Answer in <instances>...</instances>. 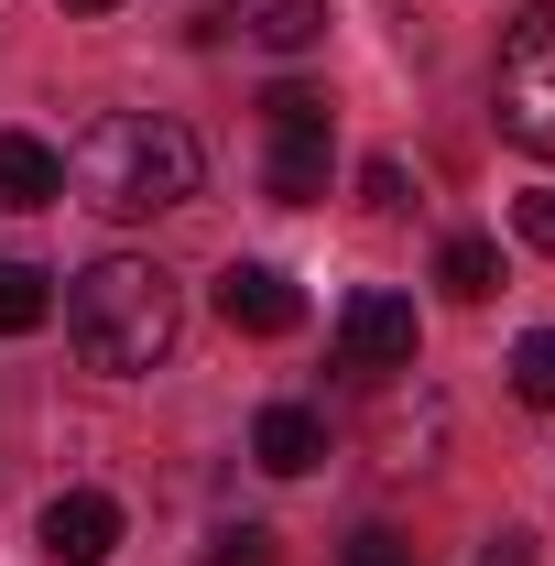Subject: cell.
I'll use <instances>...</instances> for the list:
<instances>
[{"label": "cell", "instance_id": "7c38bea8", "mask_svg": "<svg viewBox=\"0 0 555 566\" xmlns=\"http://www.w3.org/2000/svg\"><path fill=\"white\" fill-rule=\"evenodd\" d=\"M55 316V294H44V273L33 262H0V338H33Z\"/></svg>", "mask_w": 555, "mask_h": 566}, {"label": "cell", "instance_id": "9c48e42d", "mask_svg": "<svg viewBox=\"0 0 555 566\" xmlns=\"http://www.w3.org/2000/svg\"><path fill=\"white\" fill-rule=\"evenodd\" d=\"M436 447H447V403H436V392H415V403L392 392V403H381V469H392V480H404V469H436Z\"/></svg>", "mask_w": 555, "mask_h": 566}, {"label": "cell", "instance_id": "5b68a950", "mask_svg": "<svg viewBox=\"0 0 555 566\" xmlns=\"http://www.w3.org/2000/svg\"><path fill=\"white\" fill-rule=\"evenodd\" d=\"M338 370H359V381H381V370H415V305L404 294H348L338 305Z\"/></svg>", "mask_w": 555, "mask_h": 566}, {"label": "cell", "instance_id": "8fae6325", "mask_svg": "<svg viewBox=\"0 0 555 566\" xmlns=\"http://www.w3.org/2000/svg\"><path fill=\"white\" fill-rule=\"evenodd\" d=\"M436 283H447L458 305H490V294H501V251H490V240H447V251H436Z\"/></svg>", "mask_w": 555, "mask_h": 566}, {"label": "cell", "instance_id": "5bb4252c", "mask_svg": "<svg viewBox=\"0 0 555 566\" xmlns=\"http://www.w3.org/2000/svg\"><path fill=\"white\" fill-rule=\"evenodd\" d=\"M316 33H327V0H273V11H262V44H273V55H305Z\"/></svg>", "mask_w": 555, "mask_h": 566}, {"label": "cell", "instance_id": "9a60e30c", "mask_svg": "<svg viewBox=\"0 0 555 566\" xmlns=\"http://www.w3.org/2000/svg\"><path fill=\"white\" fill-rule=\"evenodd\" d=\"M208 566H283V534H273V523H218Z\"/></svg>", "mask_w": 555, "mask_h": 566}, {"label": "cell", "instance_id": "d6986e66", "mask_svg": "<svg viewBox=\"0 0 555 566\" xmlns=\"http://www.w3.org/2000/svg\"><path fill=\"white\" fill-rule=\"evenodd\" d=\"M480 566H534V534H523V523H501V534H480Z\"/></svg>", "mask_w": 555, "mask_h": 566}, {"label": "cell", "instance_id": "8992f818", "mask_svg": "<svg viewBox=\"0 0 555 566\" xmlns=\"http://www.w3.org/2000/svg\"><path fill=\"white\" fill-rule=\"evenodd\" d=\"M208 305L229 316V327H240V338H283V327L305 316V294H294L273 262H229V273L208 283Z\"/></svg>", "mask_w": 555, "mask_h": 566}, {"label": "cell", "instance_id": "ba28073f", "mask_svg": "<svg viewBox=\"0 0 555 566\" xmlns=\"http://www.w3.org/2000/svg\"><path fill=\"white\" fill-rule=\"evenodd\" d=\"M251 458H262L273 480H305V469L327 458V415H316V403H262V415H251Z\"/></svg>", "mask_w": 555, "mask_h": 566}, {"label": "cell", "instance_id": "30bf717a", "mask_svg": "<svg viewBox=\"0 0 555 566\" xmlns=\"http://www.w3.org/2000/svg\"><path fill=\"white\" fill-rule=\"evenodd\" d=\"M66 197V153L33 132H0V208H55Z\"/></svg>", "mask_w": 555, "mask_h": 566}, {"label": "cell", "instance_id": "e0dca14e", "mask_svg": "<svg viewBox=\"0 0 555 566\" xmlns=\"http://www.w3.org/2000/svg\"><path fill=\"white\" fill-rule=\"evenodd\" d=\"M348 566H415V545L381 534V523H359V534H348Z\"/></svg>", "mask_w": 555, "mask_h": 566}, {"label": "cell", "instance_id": "3957f363", "mask_svg": "<svg viewBox=\"0 0 555 566\" xmlns=\"http://www.w3.org/2000/svg\"><path fill=\"white\" fill-rule=\"evenodd\" d=\"M490 109L523 153L555 164V0H523L501 22V66H490Z\"/></svg>", "mask_w": 555, "mask_h": 566}, {"label": "cell", "instance_id": "6da1fadb", "mask_svg": "<svg viewBox=\"0 0 555 566\" xmlns=\"http://www.w3.org/2000/svg\"><path fill=\"white\" fill-rule=\"evenodd\" d=\"M197 175H208V153L186 120H153V109H109V120H87L66 153V186L87 197L98 218H164L197 197Z\"/></svg>", "mask_w": 555, "mask_h": 566}, {"label": "cell", "instance_id": "4fadbf2b", "mask_svg": "<svg viewBox=\"0 0 555 566\" xmlns=\"http://www.w3.org/2000/svg\"><path fill=\"white\" fill-rule=\"evenodd\" d=\"M512 392L555 415V327H534V338H512Z\"/></svg>", "mask_w": 555, "mask_h": 566}, {"label": "cell", "instance_id": "7a4b0ae2", "mask_svg": "<svg viewBox=\"0 0 555 566\" xmlns=\"http://www.w3.org/2000/svg\"><path fill=\"white\" fill-rule=\"evenodd\" d=\"M175 327H186V294L164 262H142V251H109V262H87L66 294V338L87 370H109V381H142L153 359L175 349Z\"/></svg>", "mask_w": 555, "mask_h": 566}, {"label": "cell", "instance_id": "277c9868", "mask_svg": "<svg viewBox=\"0 0 555 566\" xmlns=\"http://www.w3.org/2000/svg\"><path fill=\"white\" fill-rule=\"evenodd\" d=\"M262 132H273L262 186H273L283 208H316L327 175H338V120H327V98H316V87H273V98H262Z\"/></svg>", "mask_w": 555, "mask_h": 566}, {"label": "cell", "instance_id": "ac0fdd59", "mask_svg": "<svg viewBox=\"0 0 555 566\" xmlns=\"http://www.w3.org/2000/svg\"><path fill=\"white\" fill-rule=\"evenodd\" d=\"M512 229H523V240H534V251H555V186H534V197H523V208H512Z\"/></svg>", "mask_w": 555, "mask_h": 566}, {"label": "cell", "instance_id": "52a82bcc", "mask_svg": "<svg viewBox=\"0 0 555 566\" xmlns=\"http://www.w3.org/2000/svg\"><path fill=\"white\" fill-rule=\"evenodd\" d=\"M109 545H121V501L109 491H55L44 501V556L55 566H109Z\"/></svg>", "mask_w": 555, "mask_h": 566}, {"label": "cell", "instance_id": "ffe728a7", "mask_svg": "<svg viewBox=\"0 0 555 566\" xmlns=\"http://www.w3.org/2000/svg\"><path fill=\"white\" fill-rule=\"evenodd\" d=\"M66 11H121V0H66Z\"/></svg>", "mask_w": 555, "mask_h": 566}, {"label": "cell", "instance_id": "2e32d148", "mask_svg": "<svg viewBox=\"0 0 555 566\" xmlns=\"http://www.w3.org/2000/svg\"><path fill=\"white\" fill-rule=\"evenodd\" d=\"M359 197H370V218H404V208H415V186H404V164H370V175H359Z\"/></svg>", "mask_w": 555, "mask_h": 566}]
</instances>
